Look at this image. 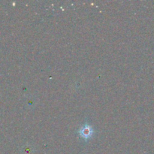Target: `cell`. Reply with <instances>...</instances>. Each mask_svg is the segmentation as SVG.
I'll use <instances>...</instances> for the list:
<instances>
[{"label":"cell","instance_id":"cell-1","mask_svg":"<svg viewBox=\"0 0 154 154\" xmlns=\"http://www.w3.org/2000/svg\"><path fill=\"white\" fill-rule=\"evenodd\" d=\"M78 134H79L80 137H81L82 139L87 141V140L90 139L92 137V135H93V129H92L91 126L86 124L79 129Z\"/></svg>","mask_w":154,"mask_h":154}]
</instances>
